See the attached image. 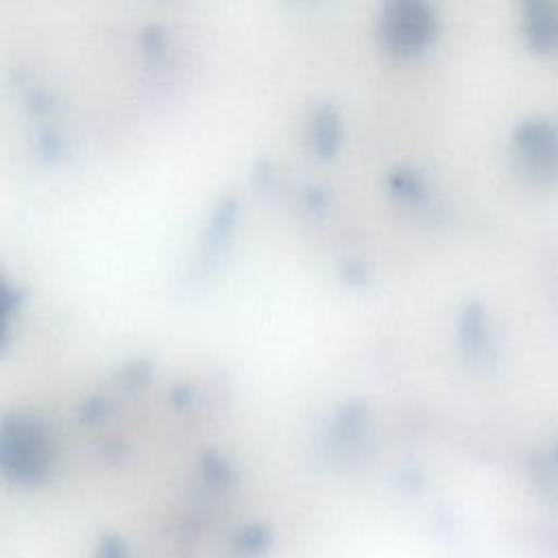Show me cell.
Listing matches in <instances>:
<instances>
[{
  "mask_svg": "<svg viewBox=\"0 0 558 558\" xmlns=\"http://www.w3.org/2000/svg\"><path fill=\"white\" fill-rule=\"evenodd\" d=\"M512 153L525 174L534 181L558 177V124L547 118H532L512 133Z\"/></svg>",
  "mask_w": 558,
  "mask_h": 558,
  "instance_id": "2",
  "label": "cell"
},
{
  "mask_svg": "<svg viewBox=\"0 0 558 558\" xmlns=\"http://www.w3.org/2000/svg\"><path fill=\"white\" fill-rule=\"evenodd\" d=\"M521 24L530 50L538 54L558 50V0H521Z\"/></svg>",
  "mask_w": 558,
  "mask_h": 558,
  "instance_id": "3",
  "label": "cell"
},
{
  "mask_svg": "<svg viewBox=\"0 0 558 558\" xmlns=\"http://www.w3.org/2000/svg\"><path fill=\"white\" fill-rule=\"evenodd\" d=\"M0 462L13 475H37L44 464L39 438L20 423H13L0 438Z\"/></svg>",
  "mask_w": 558,
  "mask_h": 558,
  "instance_id": "4",
  "label": "cell"
},
{
  "mask_svg": "<svg viewBox=\"0 0 558 558\" xmlns=\"http://www.w3.org/2000/svg\"><path fill=\"white\" fill-rule=\"evenodd\" d=\"M310 137H312V148L316 150L318 157L327 159L338 150V146H340V118H338L333 107L325 105L314 113Z\"/></svg>",
  "mask_w": 558,
  "mask_h": 558,
  "instance_id": "5",
  "label": "cell"
},
{
  "mask_svg": "<svg viewBox=\"0 0 558 558\" xmlns=\"http://www.w3.org/2000/svg\"><path fill=\"white\" fill-rule=\"evenodd\" d=\"M436 13L429 0H384L379 37L395 57H414L436 37Z\"/></svg>",
  "mask_w": 558,
  "mask_h": 558,
  "instance_id": "1",
  "label": "cell"
}]
</instances>
